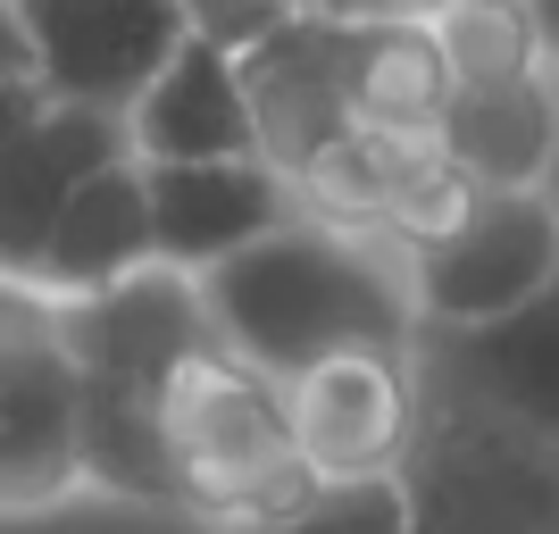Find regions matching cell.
<instances>
[{
    "label": "cell",
    "instance_id": "cell-9",
    "mask_svg": "<svg viewBox=\"0 0 559 534\" xmlns=\"http://www.w3.org/2000/svg\"><path fill=\"white\" fill-rule=\"evenodd\" d=\"M134 151L117 109H84V100H43L0 134V276L34 284L43 242L68 210V192L93 176L100 159Z\"/></svg>",
    "mask_w": 559,
    "mask_h": 534
},
{
    "label": "cell",
    "instance_id": "cell-16",
    "mask_svg": "<svg viewBox=\"0 0 559 534\" xmlns=\"http://www.w3.org/2000/svg\"><path fill=\"white\" fill-rule=\"evenodd\" d=\"M418 142L409 126H343L334 142H318L301 167H293V185H301V210L309 217H334V226H368L384 234V217H393V192L401 176H409V159H418Z\"/></svg>",
    "mask_w": 559,
    "mask_h": 534
},
{
    "label": "cell",
    "instance_id": "cell-12",
    "mask_svg": "<svg viewBox=\"0 0 559 534\" xmlns=\"http://www.w3.org/2000/svg\"><path fill=\"white\" fill-rule=\"evenodd\" d=\"M126 142L142 159H234V151H259V117H251V93H242V68H234V43L185 34L167 50V68L134 93Z\"/></svg>",
    "mask_w": 559,
    "mask_h": 534
},
{
    "label": "cell",
    "instance_id": "cell-11",
    "mask_svg": "<svg viewBox=\"0 0 559 534\" xmlns=\"http://www.w3.org/2000/svg\"><path fill=\"white\" fill-rule=\"evenodd\" d=\"M418 368L485 393L492 410H510V418H526L535 435L559 442V276L535 301L501 309L485 325H426Z\"/></svg>",
    "mask_w": 559,
    "mask_h": 534
},
{
    "label": "cell",
    "instance_id": "cell-2",
    "mask_svg": "<svg viewBox=\"0 0 559 534\" xmlns=\"http://www.w3.org/2000/svg\"><path fill=\"white\" fill-rule=\"evenodd\" d=\"M167 467H176V510L217 526H293L318 485L293 435L284 376L217 334L167 376Z\"/></svg>",
    "mask_w": 559,
    "mask_h": 534
},
{
    "label": "cell",
    "instance_id": "cell-5",
    "mask_svg": "<svg viewBox=\"0 0 559 534\" xmlns=\"http://www.w3.org/2000/svg\"><path fill=\"white\" fill-rule=\"evenodd\" d=\"M559 276V201L543 185H485L467 217L409 251L426 325H485Z\"/></svg>",
    "mask_w": 559,
    "mask_h": 534
},
{
    "label": "cell",
    "instance_id": "cell-14",
    "mask_svg": "<svg viewBox=\"0 0 559 534\" xmlns=\"http://www.w3.org/2000/svg\"><path fill=\"white\" fill-rule=\"evenodd\" d=\"M559 68L510 75V84H451L435 142L476 185H551L559 167Z\"/></svg>",
    "mask_w": 559,
    "mask_h": 534
},
{
    "label": "cell",
    "instance_id": "cell-22",
    "mask_svg": "<svg viewBox=\"0 0 559 534\" xmlns=\"http://www.w3.org/2000/svg\"><path fill=\"white\" fill-rule=\"evenodd\" d=\"M43 84H0V134H9V126H17V117H34V109H43Z\"/></svg>",
    "mask_w": 559,
    "mask_h": 534
},
{
    "label": "cell",
    "instance_id": "cell-4",
    "mask_svg": "<svg viewBox=\"0 0 559 534\" xmlns=\"http://www.w3.org/2000/svg\"><path fill=\"white\" fill-rule=\"evenodd\" d=\"M84 485L75 351L43 284L0 276V510H50Z\"/></svg>",
    "mask_w": 559,
    "mask_h": 534
},
{
    "label": "cell",
    "instance_id": "cell-21",
    "mask_svg": "<svg viewBox=\"0 0 559 534\" xmlns=\"http://www.w3.org/2000/svg\"><path fill=\"white\" fill-rule=\"evenodd\" d=\"M0 84H34V34H25V0H0Z\"/></svg>",
    "mask_w": 559,
    "mask_h": 534
},
{
    "label": "cell",
    "instance_id": "cell-19",
    "mask_svg": "<svg viewBox=\"0 0 559 534\" xmlns=\"http://www.w3.org/2000/svg\"><path fill=\"white\" fill-rule=\"evenodd\" d=\"M176 9H185L192 34H217V43H234V50L293 17V0H176Z\"/></svg>",
    "mask_w": 559,
    "mask_h": 534
},
{
    "label": "cell",
    "instance_id": "cell-17",
    "mask_svg": "<svg viewBox=\"0 0 559 534\" xmlns=\"http://www.w3.org/2000/svg\"><path fill=\"white\" fill-rule=\"evenodd\" d=\"M426 25H435V43H443L451 84H510V75L559 68L535 0H443Z\"/></svg>",
    "mask_w": 559,
    "mask_h": 534
},
{
    "label": "cell",
    "instance_id": "cell-6",
    "mask_svg": "<svg viewBox=\"0 0 559 534\" xmlns=\"http://www.w3.org/2000/svg\"><path fill=\"white\" fill-rule=\"evenodd\" d=\"M293 401V435H301L309 476H376L401 467L409 435H418V351H384V343H350L309 359L301 376H284Z\"/></svg>",
    "mask_w": 559,
    "mask_h": 534
},
{
    "label": "cell",
    "instance_id": "cell-23",
    "mask_svg": "<svg viewBox=\"0 0 559 534\" xmlns=\"http://www.w3.org/2000/svg\"><path fill=\"white\" fill-rule=\"evenodd\" d=\"M543 9V34H551V59H559V0H535Z\"/></svg>",
    "mask_w": 559,
    "mask_h": 534
},
{
    "label": "cell",
    "instance_id": "cell-8",
    "mask_svg": "<svg viewBox=\"0 0 559 534\" xmlns=\"http://www.w3.org/2000/svg\"><path fill=\"white\" fill-rule=\"evenodd\" d=\"M142 176H151L159 259L185 268V276L217 268L226 251H242L259 234H276L284 217H301V185L267 151H234V159H142Z\"/></svg>",
    "mask_w": 559,
    "mask_h": 534
},
{
    "label": "cell",
    "instance_id": "cell-3",
    "mask_svg": "<svg viewBox=\"0 0 559 534\" xmlns=\"http://www.w3.org/2000/svg\"><path fill=\"white\" fill-rule=\"evenodd\" d=\"M401 485L418 526H559V442L485 393L426 376Z\"/></svg>",
    "mask_w": 559,
    "mask_h": 534
},
{
    "label": "cell",
    "instance_id": "cell-10",
    "mask_svg": "<svg viewBox=\"0 0 559 534\" xmlns=\"http://www.w3.org/2000/svg\"><path fill=\"white\" fill-rule=\"evenodd\" d=\"M234 68H242V93H251V117H259V151H267L284 176H293L318 142L359 126L350 75H343V25L334 17L293 9L284 25H267L259 43L234 50Z\"/></svg>",
    "mask_w": 559,
    "mask_h": 534
},
{
    "label": "cell",
    "instance_id": "cell-18",
    "mask_svg": "<svg viewBox=\"0 0 559 534\" xmlns=\"http://www.w3.org/2000/svg\"><path fill=\"white\" fill-rule=\"evenodd\" d=\"M293 526H318V534H401V526H418V510H409L401 467H376V476H318Z\"/></svg>",
    "mask_w": 559,
    "mask_h": 534
},
{
    "label": "cell",
    "instance_id": "cell-20",
    "mask_svg": "<svg viewBox=\"0 0 559 534\" xmlns=\"http://www.w3.org/2000/svg\"><path fill=\"white\" fill-rule=\"evenodd\" d=\"M309 17H334V25H426L443 0H293Z\"/></svg>",
    "mask_w": 559,
    "mask_h": 534
},
{
    "label": "cell",
    "instance_id": "cell-13",
    "mask_svg": "<svg viewBox=\"0 0 559 534\" xmlns=\"http://www.w3.org/2000/svg\"><path fill=\"white\" fill-rule=\"evenodd\" d=\"M151 259H159L151 176H142L134 151H117V159H100L93 176L68 192V210H59V226H50V242H43L34 284H43L50 301H75V293H100V284L151 268Z\"/></svg>",
    "mask_w": 559,
    "mask_h": 534
},
{
    "label": "cell",
    "instance_id": "cell-15",
    "mask_svg": "<svg viewBox=\"0 0 559 534\" xmlns=\"http://www.w3.org/2000/svg\"><path fill=\"white\" fill-rule=\"evenodd\" d=\"M343 75H350V109L368 126L435 134V117L451 100V68H443L435 25H343Z\"/></svg>",
    "mask_w": 559,
    "mask_h": 534
},
{
    "label": "cell",
    "instance_id": "cell-1",
    "mask_svg": "<svg viewBox=\"0 0 559 534\" xmlns=\"http://www.w3.org/2000/svg\"><path fill=\"white\" fill-rule=\"evenodd\" d=\"M201 301H210L217 343H234L276 376H301L309 359L350 343L418 351L426 334L418 293H409V251L309 210L201 268Z\"/></svg>",
    "mask_w": 559,
    "mask_h": 534
},
{
    "label": "cell",
    "instance_id": "cell-7",
    "mask_svg": "<svg viewBox=\"0 0 559 534\" xmlns=\"http://www.w3.org/2000/svg\"><path fill=\"white\" fill-rule=\"evenodd\" d=\"M25 34H34V84L50 100L126 117L192 25L176 0H25Z\"/></svg>",
    "mask_w": 559,
    "mask_h": 534
}]
</instances>
